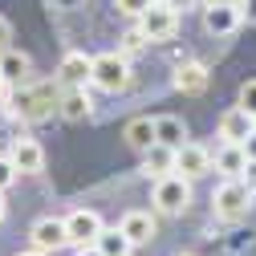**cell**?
Returning a JSON list of instances; mask_svg holds the SVG:
<instances>
[{"mask_svg":"<svg viewBox=\"0 0 256 256\" xmlns=\"http://www.w3.org/2000/svg\"><path fill=\"white\" fill-rule=\"evenodd\" d=\"M20 256H49V252H41V248H33V252H20Z\"/></svg>","mask_w":256,"mask_h":256,"instance_id":"31","label":"cell"},{"mask_svg":"<svg viewBox=\"0 0 256 256\" xmlns=\"http://www.w3.org/2000/svg\"><path fill=\"white\" fill-rule=\"evenodd\" d=\"M150 4H154V0H114V8H118V12H126V16H142Z\"/></svg>","mask_w":256,"mask_h":256,"instance_id":"23","label":"cell"},{"mask_svg":"<svg viewBox=\"0 0 256 256\" xmlns=\"http://www.w3.org/2000/svg\"><path fill=\"white\" fill-rule=\"evenodd\" d=\"M8 41H12V24L0 16V49H8Z\"/></svg>","mask_w":256,"mask_h":256,"instance_id":"26","label":"cell"},{"mask_svg":"<svg viewBox=\"0 0 256 256\" xmlns=\"http://www.w3.org/2000/svg\"><path fill=\"white\" fill-rule=\"evenodd\" d=\"M118 228L126 232V240H130V244H150V240H154V232H158V224H154V216H150V212H126Z\"/></svg>","mask_w":256,"mask_h":256,"instance_id":"12","label":"cell"},{"mask_svg":"<svg viewBox=\"0 0 256 256\" xmlns=\"http://www.w3.org/2000/svg\"><path fill=\"white\" fill-rule=\"evenodd\" d=\"M256 204V187L240 175V179H224L220 187H216V196H212V208H216V216H224V220H240V216H248V208Z\"/></svg>","mask_w":256,"mask_h":256,"instance_id":"2","label":"cell"},{"mask_svg":"<svg viewBox=\"0 0 256 256\" xmlns=\"http://www.w3.org/2000/svg\"><path fill=\"white\" fill-rule=\"evenodd\" d=\"M122 138H126V146L130 150H138V154H146L158 138H154V118H130L122 126Z\"/></svg>","mask_w":256,"mask_h":256,"instance_id":"14","label":"cell"},{"mask_svg":"<svg viewBox=\"0 0 256 256\" xmlns=\"http://www.w3.org/2000/svg\"><path fill=\"white\" fill-rule=\"evenodd\" d=\"M90 74H94V57H86V53H66L53 78L61 82V90H70V86H86Z\"/></svg>","mask_w":256,"mask_h":256,"instance_id":"10","label":"cell"},{"mask_svg":"<svg viewBox=\"0 0 256 256\" xmlns=\"http://www.w3.org/2000/svg\"><path fill=\"white\" fill-rule=\"evenodd\" d=\"M171 82H175L179 94H204V90H208V70L200 66V61H183Z\"/></svg>","mask_w":256,"mask_h":256,"instance_id":"17","label":"cell"},{"mask_svg":"<svg viewBox=\"0 0 256 256\" xmlns=\"http://www.w3.org/2000/svg\"><path fill=\"white\" fill-rule=\"evenodd\" d=\"M183 256H191V252H183Z\"/></svg>","mask_w":256,"mask_h":256,"instance_id":"34","label":"cell"},{"mask_svg":"<svg viewBox=\"0 0 256 256\" xmlns=\"http://www.w3.org/2000/svg\"><path fill=\"white\" fill-rule=\"evenodd\" d=\"M0 220H4V191H0Z\"/></svg>","mask_w":256,"mask_h":256,"instance_id":"32","label":"cell"},{"mask_svg":"<svg viewBox=\"0 0 256 256\" xmlns=\"http://www.w3.org/2000/svg\"><path fill=\"white\" fill-rule=\"evenodd\" d=\"M216 171H224L228 179H240V175L248 171V154H244V146H240V142H224L220 154H216Z\"/></svg>","mask_w":256,"mask_h":256,"instance_id":"18","label":"cell"},{"mask_svg":"<svg viewBox=\"0 0 256 256\" xmlns=\"http://www.w3.org/2000/svg\"><path fill=\"white\" fill-rule=\"evenodd\" d=\"M28 53H16V49H0V82L4 86H24L28 82Z\"/></svg>","mask_w":256,"mask_h":256,"instance_id":"13","label":"cell"},{"mask_svg":"<svg viewBox=\"0 0 256 256\" xmlns=\"http://www.w3.org/2000/svg\"><path fill=\"white\" fill-rule=\"evenodd\" d=\"M138 28L146 33V41H167V37H175V28H179V12L171 4H163V0H154V4L138 16Z\"/></svg>","mask_w":256,"mask_h":256,"instance_id":"5","label":"cell"},{"mask_svg":"<svg viewBox=\"0 0 256 256\" xmlns=\"http://www.w3.org/2000/svg\"><path fill=\"white\" fill-rule=\"evenodd\" d=\"M240 106H244V110H248V114L256 118V78L240 86Z\"/></svg>","mask_w":256,"mask_h":256,"instance_id":"25","label":"cell"},{"mask_svg":"<svg viewBox=\"0 0 256 256\" xmlns=\"http://www.w3.org/2000/svg\"><path fill=\"white\" fill-rule=\"evenodd\" d=\"M240 146H244V154H248V163H256V130H252V134H248Z\"/></svg>","mask_w":256,"mask_h":256,"instance_id":"27","label":"cell"},{"mask_svg":"<svg viewBox=\"0 0 256 256\" xmlns=\"http://www.w3.org/2000/svg\"><path fill=\"white\" fill-rule=\"evenodd\" d=\"M66 228H70V244H78V248H86V244H94L102 236V216L98 212H90V208H78V212H70L66 216Z\"/></svg>","mask_w":256,"mask_h":256,"instance_id":"7","label":"cell"},{"mask_svg":"<svg viewBox=\"0 0 256 256\" xmlns=\"http://www.w3.org/2000/svg\"><path fill=\"white\" fill-rule=\"evenodd\" d=\"M163 4H171V8L179 12V8H191V4H196V0H163Z\"/></svg>","mask_w":256,"mask_h":256,"instance_id":"28","label":"cell"},{"mask_svg":"<svg viewBox=\"0 0 256 256\" xmlns=\"http://www.w3.org/2000/svg\"><path fill=\"white\" fill-rule=\"evenodd\" d=\"M28 240H33V248H41V252H57V248H66V244H70V228H66V220L45 216V220L33 224Z\"/></svg>","mask_w":256,"mask_h":256,"instance_id":"8","label":"cell"},{"mask_svg":"<svg viewBox=\"0 0 256 256\" xmlns=\"http://www.w3.org/2000/svg\"><path fill=\"white\" fill-rule=\"evenodd\" d=\"M0 90H4V82H0Z\"/></svg>","mask_w":256,"mask_h":256,"instance_id":"33","label":"cell"},{"mask_svg":"<svg viewBox=\"0 0 256 256\" xmlns=\"http://www.w3.org/2000/svg\"><path fill=\"white\" fill-rule=\"evenodd\" d=\"M90 86H98L102 94H122L130 86V61H126V53H98L94 57Z\"/></svg>","mask_w":256,"mask_h":256,"instance_id":"3","label":"cell"},{"mask_svg":"<svg viewBox=\"0 0 256 256\" xmlns=\"http://www.w3.org/2000/svg\"><path fill=\"white\" fill-rule=\"evenodd\" d=\"M154 138L163 142V146H171V150H179V146L187 142V126H183V118H175V114L154 118Z\"/></svg>","mask_w":256,"mask_h":256,"instance_id":"19","label":"cell"},{"mask_svg":"<svg viewBox=\"0 0 256 256\" xmlns=\"http://www.w3.org/2000/svg\"><path fill=\"white\" fill-rule=\"evenodd\" d=\"M171 171H175V150L163 146V142H154V146L146 150V175L163 179V175H171Z\"/></svg>","mask_w":256,"mask_h":256,"instance_id":"20","label":"cell"},{"mask_svg":"<svg viewBox=\"0 0 256 256\" xmlns=\"http://www.w3.org/2000/svg\"><path fill=\"white\" fill-rule=\"evenodd\" d=\"M142 45H146V33H142V28L134 24V28H130V33H126V37H122V53H138Z\"/></svg>","mask_w":256,"mask_h":256,"instance_id":"24","label":"cell"},{"mask_svg":"<svg viewBox=\"0 0 256 256\" xmlns=\"http://www.w3.org/2000/svg\"><path fill=\"white\" fill-rule=\"evenodd\" d=\"M8 158L16 163V171L20 175H37V171H45V150H41V142L37 138H12V150H8Z\"/></svg>","mask_w":256,"mask_h":256,"instance_id":"9","label":"cell"},{"mask_svg":"<svg viewBox=\"0 0 256 256\" xmlns=\"http://www.w3.org/2000/svg\"><path fill=\"white\" fill-rule=\"evenodd\" d=\"M94 114V102H90V94L86 86H70V90H61V118H70V122H82Z\"/></svg>","mask_w":256,"mask_h":256,"instance_id":"15","label":"cell"},{"mask_svg":"<svg viewBox=\"0 0 256 256\" xmlns=\"http://www.w3.org/2000/svg\"><path fill=\"white\" fill-rule=\"evenodd\" d=\"M53 110H61V82H33V86H12V94H4V114L20 118V122H41Z\"/></svg>","mask_w":256,"mask_h":256,"instance_id":"1","label":"cell"},{"mask_svg":"<svg viewBox=\"0 0 256 256\" xmlns=\"http://www.w3.org/2000/svg\"><path fill=\"white\" fill-rule=\"evenodd\" d=\"M236 24H240V8H236V4H216V8H204V28H208V33H216V37L232 33Z\"/></svg>","mask_w":256,"mask_h":256,"instance_id":"16","label":"cell"},{"mask_svg":"<svg viewBox=\"0 0 256 256\" xmlns=\"http://www.w3.org/2000/svg\"><path fill=\"white\" fill-rule=\"evenodd\" d=\"M78 256H102V252H98V244H86V248H78Z\"/></svg>","mask_w":256,"mask_h":256,"instance_id":"29","label":"cell"},{"mask_svg":"<svg viewBox=\"0 0 256 256\" xmlns=\"http://www.w3.org/2000/svg\"><path fill=\"white\" fill-rule=\"evenodd\" d=\"M212 150L208 146H200V142H183L179 150H175V171L183 175V179H204L208 171H212Z\"/></svg>","mask_w":256,"mask_h":256,"instance_id":"6","label":"cell"},{"mask_svg":"<svg viewBox=\"0 0 256 256\" xmlns=\"http://www.w3.org/2000/svg\"><path fill=\"white\" fill-rule=\"evenodd\" d=\"M94 244H98V252L102 256H130V240H126V232L122 228H102V236L98 240H94Z\"/></svg>","mask_w":256,"mask_h":256,"instance_id":"21","label":"cell"},{"mask_svg":"<svg viewBox=\"0 0 256 256\" xmlns=\"http://www.w3.org/2000/svg\"><path fill=\"white\" fill-rule=\"evenodd\" d=\"M187 204H191V179H183L179 171L154 179V212H163V216H183Z\"/></svg>","mask_w":256,"mask_h":256,"instance_id":"4","label":"cell"},{"mask_svg":"<svg viewBox=\"0 0 256 256\" xmlns=\"http://www.w3.org/2000/svg\"><path fill=\"white\" fill-rule=\"evenodd\" d=\"M252 130H256V118H252L244 106H232L228 114L220 118V138H224V142H244Z\"/></svg>","mask_w":256,"mask_h":256,"instance_id":"11","label":"cell"},{"mask_svg":"<svg viewBox=\"0 0 256 256\" xmlns=\"http://www.w3.org/2000/svg\"><path fill=\"white\" fill-rule=\"evenodd\" d=\"M216 4H240V0H204V8H216Z\"/></svg>","mask_w":256,"mask_h":256,"instance_id":"30","label":"cell"},{"mask_svg":"<svg viewBox=\"0 0 256 256\" xmlns=\"http://www.w3.org/2000/svg\"><path fill=\"white\" fill-rule=\"evenodd\" d=\"M16 175H20V171H16V163H12L8 154H0V191H8V187L16 183Z\"/></svg>","mask_w":256,"mask_h":256,"instance_id":"22","label":"cell"}]
</instances>
